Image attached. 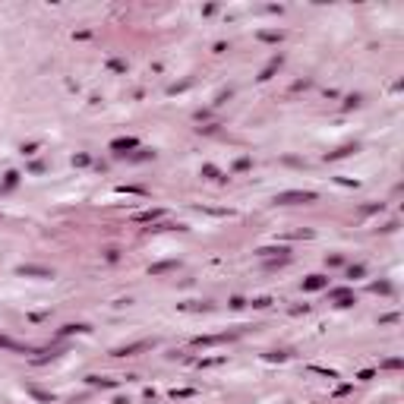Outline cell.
<instances>
[{"instance_id":"1","label":"cell","mask_w":404,"mask_h":404,"mask_svg":"<svg viewBox=\"0 0 404 404\" xmlns=\"http://www.w3.org/2000/svg\"><path fill=\"white\" fill-rule=\"evenodd\" d=\"M316 196L313 193H281L278 202H313Z\"/></svg>"}]
</instances>
